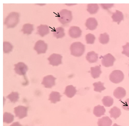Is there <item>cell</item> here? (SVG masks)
<instances>
[{"label":"cell","instance_id":"obj_1","mask_svg":"<svg viewBox=\"0 0 129 126\" xmlns=\"http://www.w3.org/2000/svg\"><path fill=\"white\" fill-rule=\"evenodd\" d=\"M19 14L17 12L10 13L6 18L4 23L7 28H13L15 27L19 21Z\"/></svg>","mask_w":129,"mask_h":126},{"label":"cell","instance_id":"obj_2","mask_svg":"<svg viewBox=\"0 0 129 126\" xmlns=\"http://www.w3.org/2000/svg\"><path fill=\"white\" fill-rule=\"evenodd\" d=\"M70 49L71 55L75 57H79L81 56L84 53L85 46L81 42H75L71 45Z\"/></svg>","mask_w":129,"mask_h":126},{"label":"cell","instance_id":"obj_3","mask_svg":"<svg viewBox=\"0 0 129 126\" xmlns=\"http://www.w3.org/2000/svg\"><path fill=\"white\" fill-rule=\"evenodd\" d=\"M71 12L66 9L61 10L59 13L58 19L63 25H66L70 23L72 19Z\"/></svg>","mask_w":129,"mask_h":126},{"label":"cell","instance_id":"obj_4","mask_svg":"<svg viewBox=\"0 0 129 126\" xmlns=\"http://www.w3.org/2000/svg\"><path fill=\"white\" fill-rule=\"evenodd\" d=\"M109 79L112 82L115 83H118L122 81L124 78L123 72L119 70H115L110 74Z\"/></svg>","mask_w":129,"mask_h":126},{"label":"cell","instance_id":"obj_5","mask_svg":"<svg viewBox=\"0 0 129 126\" xmlns=\"http://www.w3.org/2000/svg\"><path fill=\"white\" fill-rule=\"evenodd\" d=\"M101 58H102L101 62L102 65L106 67L112 66L116 60L115 57L110 53H108L103 56H101Z\"/></svg>","mask_w":129,"mask_h":126},{"label":"cell","instance_id":"obj_6","mask_svg":"<svg viewBox=\"0 0 129 126\" xmlns=\"http://www.w3.org/2000/svg\"><path fill=\"white\" fill-rule=\"evenodd\" d=\"M14 111L16 117L19 119L23 118L27 116L28 107L19 105L14 108Z\"/></svg>","mask_w":129,"mask_h":126},{"label":"cell","instance_id":"obj_7","mask_svg":"<svg viewBox=\"0 0 129 126\" xmlns=\"http://www.w3.org/2000/svg\"><path fill=\"white\" fill-rule=\"evenodd\" d=\"M48 48L47 44L42 40L38 41L35 44L34 49L38 54L46 53Z\"/></svg>","mask_w":129,"mask_h":126},{"label":"cell","instance_id":"obj_8","mask_svg":"<svg viewBox=\"0 0 129 126\" xmlns=\"http://www.w3.org/2000/svg\"><path fill=\"white\" fill-rule=\"evenodd\" d=\"M62 56L60 54L53 53L47 58L50 64L53 66H58L62 64Z\"/></svg>","mask_w":129,"mask_h":126},{"label":"cell","instance_id":"obj_9","mask_svg":"<svg viewBox=\"0 0 129 126\" xmlns=\"http://www.w3.org/2000/svg\"><path fill=\"white\" fill-rule=\"evenodd\" d=\"M14 65V70L17 74L20 75H25L28 70V67L26 64L23 62H20Z\"/></svg>","mask_w":129,"mask_h":126},{"label":"cell","instance_id":"obj_10","mask_svg":"<svg viewBox=\"0 0 129 126\" xmlns=\"http://www.w3.org/2000/svg\"><path fill=\"white\" fill-rule=\"evenodd\" d=\"M56 79L52 75H48L44 77L42 84L45 88H51L55 85V81Z\"/></svg>","mask_w":129,"mask_h":126},{"label":"cell","instance_id":"obj_11","mask_svg":"<svg viewBox=\"0 0 129 126\" xmlns=\"http://www.w3.org/2000/svg\"><path fill=\"white\" fill-rule=\"evenodd\" d=\"M82 33V31L79 27L72 26L69 30V34L72 38H77L80 37Z\"/></svg>","mask_w":129,"mask_h":126},{"label":"cell","instance_id":"obj_12","mask_svg":"<svg viewBox=\"0 0 129 126\" xmlns=\"http://www.w3.org/2000/svg\"><path fill=\"white\" fill-rule=\"evenodd\" d=\"M85 24L86 27L89 29L93 30L96 28L98 23L95 18L90 17L87 19Z\"/></svg>","mask_w":129,"mask_h":126},{"label":"cell","instance_id":"obj_13","mask_svg":"<svg viewBox=\"0 0 129 126\" xmlns=\"http://www.w3.org/2000/svg\"><path fill=\"white\" fill-rule=\"evenodd\" d=\"M113 95L116 98L121 99L124 97L126 95V91L123 88L118 87L114 91Z\"/></svg>","mask_w":129,"mask_h":126},{"label":"cell","instance_id":"obj_14","mask_svg":"<svg viewBox=\"0 0 129 126\" xmlns=\"http://www.w3.org/2000/svg\"><path fill=\"white\" fill-rule=\"evenodd\" d=\"M77 92L75 87L72 85H70L66 87L63 94L68 97L72 98L74 96Z\"/></svg>","mask_w":129,"mask_h":126},{"label":"cell","instance_id":"obj_15","mask_svg":"<svg viewBox=\"0 0 129 126\" xmlns=\"http://www.w3.org/2000/svg\"><path fill=\"white\" fill-rule=\"evenodd\" d=\"M37 33L41 36L43 37L49 33V28L46 25L41 24L37 27Z\"/></svg>","mask_w":129,"mask_h":126},{"label":"cell","instance_id":"obj_16","mask_svg":"<svg viewBox=\"0 0 129 126\" xmlns=\"http://www.w3.org/2000/svg\"><path fill=\"white\" fill-rule=\"evenodd\" d=\"M112 123V120L108 116L99 119L98 122V126H111Z\"/></svg>","mask_w":129,"mask_h":126},{"label":"cell","instance_id":"obj_17","mask_svg":"<svg viewBox=\"0 0 129 126\" xmlns=\"http://www.w3.org/2000/svg\"><path fill=\"white\" fill-rule=\"evenodd\" d=\"M111 17L113 22H117L118 24H119L121 21L123 20L124 16L121 12L116 10V12L113 13Z\"/></svg>","mask_w":129,"mask_h":126},{"label":"cell","instance_id":"obj_18","mask_svg":"<svg viewBox=\"0 0 129 126\" xmlns=\"http://www.w3.org/2000/svg\"><path fill=\"white\" fill-rule=\"evenodd\" d=\"M86 58L87 60L90 63H95L98 60V54L94 51H91L87 53Z\"/></svg>","mask_w":129,"mask_h":126},{"label":"cell","instance_id":"obj_19","mask_svg":"<svg viewBox=\"0 0 129 126\" xmlns=\"http://www.w3.org/2000/svg\"><path fill=\"white\" fill-rule=\"evenodd\" d=\"M61 96L62 95L59 92L52 91L49 95V100L50 101L51 103L55 104L57 102L60 101Z\"/></svg>","mask_w":129,"mask_h":126},{"label":"cell","instance_id":"obj_20","mask_svg":"<svg viewBox=\"0 0 129 126\" xmlns=\"http://www.w3.org/2000/svg\"><path fill=\"white\" fill-rule=\"evenodd\" d=\"M106 110L103 106L100 105L95 106L93 110V113L97 117H100L104 115Z\"/></svg>","mask_w":129,"mask_h":126},{"label":"cell","instance_id":"obj_21","mask_svg":"<svg viewBox=\"0 0 129 126\" xmlns=\"http://www.w3.org/2000/svg\"><path fill=\"white\" fill-rule=\"evenodd\" d=\"M90 73L92 77L94 79L99 77L102 73L101 65L91 67Z\"/></svg>","mask_w":129,"mask_h":126},{"label":"cell","instance_id":"obj_22","mask_svg":"<svg viewBox=\"0 0 129 126\" xmlns=\"http://www.w3.org/2000/svg\"><path fill=\"white\" fill-rule=\"evenodd\" d=\"M109 112L110 114V117H113L115 119L118 117L121 113L120 109L116 106L111 108Z\"/></svg>","mask_w":129,"mask_h":126},{"label":"cell","instance_id":"obj_23","mask_svg":"<svg viewBox=\"0 0 129 126\" xmlns=\"http://www.w3.org/2000/svg\"><path fill=\"white\" fill-rule=\"evenodd\" d=\"M34 30V26L33 24L26 23L23 25L21 31L24 34L29 35Z\"/></svg>","mask_w":129,"mask_h":126},{"label":"cell","instance_id":"obj_24","mask_svg":"<svg viewBox=\"0 0 129 126\" xmlns=\"http://www.w3.org/2000/svg\"><path fill=\"white\" fill-rule=\"evenodd\" d=\"M54 36L57 38H61L65 35L64 29L62 27H59L55 29L53 32Z\"/></svg>","mask_w":129,"mask_h":126},{"label":"cell","instance_id":"obj_25","mask_svg":"<svg viewBox=\"0 0 129 126\" xmlns=\"http://www.w3.org/2000/svg\"><path fill=\"white\" fill-rule=\"evenodd\" d=\"M99 7L96 4H90L87 6V10L91 14L96 13L99 9Z\"/></svg>","mask_w":129,"mask_h":126},{"label":"cell","instance_id":"obj_26","mask_svg":"<svg viewBox=\"0 0 129 126\" xmlns=\"http://www.w3.org/2000/svg\"><path fill=\"white\" fill-rule=\"evenodd\" d=\"M14 116L11 113L7 112H5L3 115V122L7 123H10L14 120Z\"/></svg>","mask_w":129,"mask_h":126},{"label":"cell","instance_id":"obj_27","mask_svg":"<svg viewBox=\"0 0 129 126\" xmlns=\"http://www.w3.org/2000/svg\"><path fill=\"white\" fill-rule=\"evenodd\" d=\"M102 101L103 104L106 107H110L112 105L113 103V99L110 96H104Z\"/></svg>","mask_w":129,"mask_h":126},{"label":"cell","instance_id":"obj_28","mask_svg":"<svg viewBox=\"0 0 129 126\" xmlns=\"http://www.w3.org/2000/svg\"><path fill=\"white\" fill-rule=\"evenodd\" d=\"M104 83H102L100 81L93 83V85L94 87V91L96 92H101L102 91L106 89L104 87Z\"/></svg>","mask_w":129,"mask_h":126},{"label":"cell","instance_id":"obj_29","mask_svg":"<svg viewBox=\"0 0 129 126\" xmlns=\"http://www.w3.org/2000/svg\"><path fill=\"white\" fill-rule=\"evenodd\" d=\"M6 97L12 103H15L17 101L19 98V94L16 92H12Z\"/></svg>","mask_w":129,"mask_h":126},{"label":"cell","instance_id":"obj_30","mask_svg":"<svg viewBox=\"0 0 129 126\" xmlns=\"http://www.w3.org/2000/svg\"><path fill=\"white\" fill-rule=\"evenodd\" d=\"M13 46L10 43L5 41L3 42V51L5 53H9L11 52L13 49Z\"/></svg>","mask_w":129,"mask_h":126},{"label":"cell","instance_id":"obj_31","mask_svg":"<svg viewBox=\"0 0 129 126\" xmlns=\"http://www.w3.org/2000/svg\"><path fill=\"white\" fill-rule=\"evenodd\" d=\"M109 36L106 33L100 34L99 40L101 43L103 44H106L109 42Z\"/></svg>","mask_w":129,"mask_h":126},{"label":"cell","instance_id":"obj_32","mask_svg":"<svg viewBox=\"0 0 129 126\" xmlns=\"http://www.w3.org/2000/svg\"><path fill=\"white\" fill-rule=\"evenodd\" d=\"M87 44H92L94 43L95 38V36L91 33H88L85 36Z\"/></svg>","mask_w":129,"mask_h":126},{"label":"cell","instance_id":"obj_33","mask_svg":"<svg viewBox=\"0 0 129 126\" xmlns=\"http://www.w3.org/2000/svg\"><path fill=\"white\" fill-rule=\"evenodd\" d=\"M123 50L121 53L129 57V43L127 42L126 45L122 46Z\"/></svg>","mask_w":129,"mask_h":126},{"label":"cell","instance_id":"obj_34","mask_svg":"<svg viewBox=\"0 0 129 126\" xmlns=\"http://www.w3.org/2000/svg\"><path fill=\"white\" fill-rule=\"evenodd\" d=\"M122 108L127 111H129V98L126 99L122 104Z\"/></svg>","mask_w":129,"mask_h":126},{"label":"cell","instance_id":"obj_35","mask_svg":"<svg viewBox=\"0 0 129 126\" xmlns=\"http://www.w3.org/2000/svg\"><path fill=\"white\" fill-rule=\"evenodd\" d=\"M114 4H101V5L103 8L105 9H108L112 7Z\"/></svg>","mask_w":129,"mask_h":126},{"label":"cell","instance_id":"obj_36","mask_svg":"<svg viewBox=\"0 0 129 126\" xmlns=\"http://www.w3.org/2000/svg\"><path fill=\"white\" fill-rule=\"evenodd\" d=\"M10 126H22L18 122H15L13 123Z\"/></svg>","mask_w":129,"mask_h":126},{"label":"cell","instance_id":"obj_37","mask_svg":"<svg viewBox=\"0 0 129 126\" xmlns=\"http://www.w3.org/2000/svg\"><path fill=\"white\" fill-rule=\"evenodd\" d=\"M112 126H120V125H117V124H116V123H115Z\"/></svg>","mask_w":129,"mask_h":126},{"label":"cell","instance_id":"obj_38","mask_svg":"<svg viewBox=\"0 0 129 126\" xmlns=\"http://www.w3.org/2000/svg\"></svg>","mask_w":129,"mask_h":126}]
</instances>
